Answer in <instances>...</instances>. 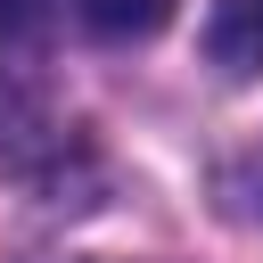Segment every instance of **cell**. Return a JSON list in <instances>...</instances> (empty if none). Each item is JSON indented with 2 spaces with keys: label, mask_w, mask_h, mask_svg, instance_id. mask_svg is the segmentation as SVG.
Listing matches in <instances>:
<instances>
[{
  "label": "cell",
  "mask_w": 263,
  "mask_h": 263,
  "mask_svg": "<svg viewBox=\"0 0 263 263\" xmlns=\"http://www.w3.org/2000/svg\"><path fill=\"white\" fill-rule=\"evenodd\" d=\"M205 49L222 74H263V0H214Z\"/></svg>",
  "instance_id": "6da1fadb"
},
{
  "label": "cell",
  "mask_w": 263,
  "mask_h": 263,
  "mask_svg": "<svg viewBox=\"0 0 263 263\" xmlns=\"http://www.w3.org/2000/svg\"><path fill=\"white\" fill-rule=\"evenodd\" d=\"M82 16H90L107 41H140V33H156V25L173 16V0H82Z\"/></svg>",
  "instance_id": "7a4b0ae2"
}]
</instances>
